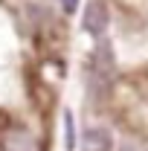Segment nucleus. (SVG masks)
<instances>
[{
    "label": "nucleus",
    "mask_w": 148,
    "mask_h": 151,
    "mask_svg": "<svg viewBox=\"0 0 148 151\" xmlns=\"http://www.w3.org/2000/svg\"><path fill=\"white\" fill-rule=\"evenodd\" d=\"M84 29L93 38H102L108 29V6L105 0H90L87 9H84Z\"/></svg>",
    "instance_id": "nucleus-1"
},
{
    "label": "nucleus",
    "mask_w": 148,
    "mask_h": 151,
    "mask_svg": "<svg viewBox=\"0 0 148 151\" xmlns=\"http://www.w3.org/2000/svg\"><path fill=\"white\" fill-rule=\"evenodd\" d=\"M81 151H111V134L105 128H87L81 137Z\"/></svg>",
    "instance_id": "nucleus-2"
},
{
    "label": "nucleus",
    "mask_w": 148,
    "mask_h": 151,
    "mask_svg": "<svg viewBox=\"0 0 148 151\" xmlns=\"http://www.w3.org/2000/svg\"><path fill=\"white\" fill-rule=\"evenodd\" d=\"M61 6H64V12H67V15H73L75 9H78V0H61Z\"/></svg>",
    "instance_id": "nucleus-3"
}]
</instances>
